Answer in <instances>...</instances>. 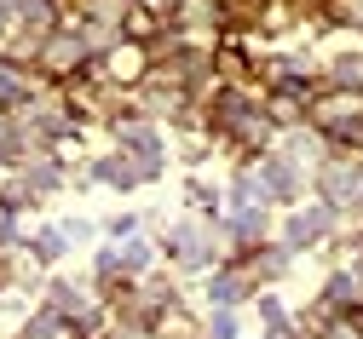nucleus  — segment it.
Wrapping results in <instances>:
<instances>
[{
	"label": "nucleus",
	"mask_w": 363,
	"mask_h": 339,
	"mask_svg": "<svg viewBox=\"0 0 363 339\" xmlns=\"http://www.w3.org/2000/svg\"><path fill=\"white\" fill-rule=\"evenodd\" d=\"M69 248H75V241L64 236V224H35V230H29V241H23L18 253H23V259H35V265H58Z\"/></svg>",
	"instance_id": "obj_8"
},
{
	"label": "nucleus",
	"mask_w": 363,
	"mask_h": 339,
	"mask_svg": "<svg viewBox=\"0 0 363 339\" xmlns=\"http://www.w3.org/2000/svg\"><path fill=\"white\" fill-rule=\"evenodd\" d=\"M29 92H35V86H29V75H23L6 52H0V115H12V110L29 98Z\"/></svg>",
	"instance_id": "obj_10"
},
{
	"label": "nucleus",
	"mask_w": 363,
	"mask_h": 339,
	"mask_svg": "<svg viewBox=\"0 0 363 339\" xmlns=\"http://www.w3.org/2000/svg\"><path fill=\"white\" fill-rule=\"evenodd\" d=\"M196 333H202V339H242V311H231V305H208V311L196 316Z\"/></svg>",
	"instance_id": "obj_9"
},
{
	"label": "nucleus",
	"mask_w": 363,
	"mask_h": 339,
	"mask_svg": "<svg viewBox=\"0 0 363 339\" xmlns=\"http://www.w3.org/2000/svg\"><path fill=\"white\" fill-rule=\"evenodd\" d=\"M156 248H162V259H167L179 276H208V270H219L225 259H231L219 219H179Z\"/></svg>",
	"instance_id": "obj_1"
},
{
	"label": "nucleus",
	"mask_w": 363,
	"mask_h": 339,
	"mask_svg": "<svg viewBox=\"0 0 363 339\" xmlns=\"http://www.w3.org/2000/svg\"><path fill=\"white\" fill-rule=\"evenodd\" d=\"M311 196L329 202V207L346 219V213L357 207V156H335V150H329L323 167L311 173Z\"/></svg>",
	"instance_id": "obj_3"
},
{
	"label": "nucleus",
	"mask_w": 363,
	"mask_h": 339,
	"mask_svg": "<svg viewBox=\"0 0 363 339\" xmlns=\"http://www.w3.org/2000/svg\"><path fill=\"white\" fill-rule=\"evenodd\" d=\"M145 230V213H110L104 219V241H133Z\"/></svg>",
	"instance_id": "obj_12"
},
{
	"label": "nucleus",
	"mask_w": 363,
	"mask_h": 339,
	"mask_svg": "<svg viewBox=\"0 0 363 339\" xmlns=\"http://www.w3.org/2000/svg\"><path fill=\"white\" fill-rule=\"evenodd\" d=\"M335 230H340V213H335L329 202L311 196V202H300V207H283V224L271 230V236H277L283 248L300 259V253H311V248H329Z\"/></svg>",
	"instance_id": "obj_2"
},
{
	"label": "nucleus",
	"mask_w": 363,
	"mask_h": 339,
	"mask_svg": "<svg viewBox=\"0 0 363 339\" xmlns=\"http://www.w3.org/2000/svg\"><path fill=\"white\" fill-rule=\"evenodd\" d=\"M29 156V138L18 127V115H0V167H18Z\"/></svg>",
	"instance_id": "obj_11"
},
{
	"label": "nucleus",
	"mask_w": 363,
	"mask_h": 339,
	"mask_svg": "<svg viewBox=\"0 0 363 339\" xmlns=\"http://www.w3.org/2000/svg\"><path fill=\"white\" fill-rule=\"evenodd\" d=\"M259 294V282L242 270V259H225L219 270L202 276V299L208 305H231V311H248V299Z\"/></svg>",
	"instance_id": "obj_5"
},
{
	"label": "nucleus",
	"mask_w": 363,
	"mask_h": 339,
	"mask_svg": "<svg viewBox=\"0 0 363 339\" xmlns=\"http://www.w3.org/2000/svg\"><path fill=\"white\" fill-rule=\"evenodd\" d=\"M93 178H99V184H110V190H139V184H150L156 173H150L139 156L110 150V156H99V161H93Z\"/></svg>",
	"instance_id": "obj_7"
},
{
	"label": "nucleus",
	"mask_w": 363,
	"mask_h": 339,
	"mask_svg": "<svg viewBox=\"0 0 363 339\" xmlns=\"http://www.w3.org/2000/svg\"><path fill=\"white\" fill-rule=\"evenodd\" d=\"M86 58H93V46H86L81 29H52L40 40V69H52V75H75Z\"/></svg>",
	"instance_id": "obj_6"
},
{
	"label": "nucleus",
	"mask_w": 363,
	"mask_h": 339,
	"mask_svg": "<svg viewBox=\"0 0 363 339\" xmlns=\"http://www.w3.org/2000/svg\"><path fill=\"white\" fill-rule=\"evenodd\" d=\"M116 150H127V156H139L156 178H162V161H167V144H162V127L150 121V115H121L116 127Z\"/></svg>",
	"instance_id": "obj_4"
}]
</instances>
